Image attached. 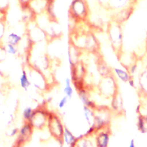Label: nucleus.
<instances>
[{
  "label": "nucleus",
  "mask_w": 147,
  "mask_h": 147,
  "mask_svg": "<svg viewBox=\"0 0 147 147\" xmlns=\"http://www.w3.org/2000/svg\"><path fill=\"white\" fill-rule=\"evenodd\" d=\"M109 40L113 50L119 56L122 53L123 45V34L121 25L110 20L107 25Z\"/></svg>",
  "instance_id": "obj_1"
},
{
  "label": "nucleus",
  "mask_w": 147,
  "mask_h": 147,
  "mask_svg": "<svg viewBox=\"0 0 147 147\" xmlns=\"http://www.w3.org/2000/svg\"><path fill=\"white\" fill-rule=\"evenodd\" d=\"M69 16L74 22L86 21L90 16V8L87 0H72L69 8Z\"/></svg>",
  "instance_id": "obj_2"
},
{
  "label": "nucleus",
  "mask_w": 147,
  "mask_h": 147,
  "mask_svg": "<svg viewBox=\"0 0 147 147\" xmlns=\"http://www.w3.org/2000/svg\"><path fill=\"white\" fill-rule=\"evenodd\" d=\"M98 91L101 96L107 99L111 98L118 92L116 77L113 74L101 77L98 85Z\"/></svg>",
  "instance_id": "obj_3"
},
{
  "label": "nucleus",
  "mask_w": 147,
  "mask_h": 147,
  "mask_svg": "<svg viewBox=\"0 0 147 147\" xmlns=\"http://www.w3.org/2000/svg\"><path fill=\"white\" fill-rule=\"evenodd\" d=\"M112 111L110 108L106 106H97L94 109V126L96 131L98 129L109 126Z\"/></svg>",
  "instance_id": "obj_4"
},
{
  "label": "nucleus",
  "mask_w": 147,
  "mask_h": 147,
  "mask_svg": "<svg viewBox=\"0 0 147 147\" xmlns=\"http://www.w3.org/2000/svg\"><path fill=\"white\" fill-rule=\"evenodd\" d=\"M47 126L51 135L60 143L63 144L62 137L64 126L57 114L49 113Z\"/></svg>",
  "instance_id": "obj_5"
},
{
  "label": "nucleus",
  "mask_w": 147,
  "mask_h": 147,
  "mask_svg": "<svg viewBox=\"0 0 147 147\" xmlns=\"http://www.w3.org/2000/svg\"><path fill=\"white\" fill-rule=\"evenodd\" d=\"M48 114V112L42 109L34 110L29 123L33 128L42 129L44 126L47 125Z\"/></svg>",
  "instance_id": "obj_6"
},
{
  "label": "nucleus",
  "mask_w": 147,
  "mask_h": 147,
  "mask_svg": "<svg viewBox=\"0 0 147 147\" xmlns=\"http://www.w3.org/2000/svg\"><path fill=\"white\" fill-rule=\"evenodd\" d=\"M30 82L31 84L39 90L45 89L48 83L46 77L41 72V71L34 67L31 68V71L29 72Z\"/></svg>",
  "instance_id": "obj_7"
},
{
  "label": "nucleus",
  "mask_w": 147,
  "mask_h": 147,
  "mask_svg": "<svg viewBox=\"0 0 147 147\" xmlns=\"http://www.w3.org/2000/svg\"><path fill=\"white\" fill-rule=\"evenodd\" d=\"M110 133L109 126L97 130L94 134L96 146L107 147L110 142Z\"/></svg>",
  "instance_id": "obj_8"
},
{
  "label": "nucleus",
  "mask_w": 147,
  "mask_h": 147,
  "mask_svg": "<svg viewBox=\"0 0 147 147\" xmlns=\"http://www.w3.org/2000/svg\"><path fill=\"white\" fill-rule=\"evenodd\" d=\"M134 10V6L133 5H130L113 14L111 16V20L121 25L130 18L133 14Z\"/></svg>",
  "instance_id": "obj_9"
},
{
  "label": "nucleus",
  "mask_w": 147,
  "mask_h": 147,
  "mask_svg": "<svg viewBox=\"0 0 147 147\" xmlns=\"http://www.w3.org/2000/svg\"><path fill=\"white\" fill-rule=\"evenodd\" d=\"M71 79L72 82L84 80L86 69L84 64L80 61L71 66Z\"/></svg>",
  "instance_id": "obj_10"
},
{
  "label": "nucleus",
  "mask_w": 147,
  "mask_h": 147,
  "mask_svg": "<svg viewBox=\"0 0 147 147\" xmlns=\"http://www.w3.org/2000/svg\"><path fill=\"white\" fill-rule=\"evenodd\" d=\"M33 126L29 122H25V123L19 129L18 133V143L26 142L31 137L33 132Z\"/></svg>",
  "instance_id": "obj_11"
},
{
  "label": "nucleus",
  "mask_w": 147,
  "mask_h": 147,
  "mask_svg": "<svg viewBox=\"0 0 147 147\" xmlns=\"http://www.w3.org/2000/svg\"><path fill=\"white\" fill-rule=\"evenodd\" d=\"M29 36L32 42H41L47 37L45 31L37 25V23L29 31Z\"/></svg>",
  "instance_id": "obj_12"
},
{
  "label": "nucleus",
  "mask_w": 147,
  "mask_h": 147,
  "mask_svg": "<svg viewBox=\"0 0 147 147\" xmlns=\"http://www.w3.org/2000/svg\"><path fill=\"white\" fill-rule=\"evenodd\" d=\"M110 103V109L113 113L121 114L123 111V100L121 95L119 92L115 94L111 98Z\"/></svg>",
  "instance_id": "obj_13"
},
{
  "label": "nucleus",
  "mask_w": 147,
  "mask_h": 147,
  "mask_svg": "<svg viewBox=\"0 0 147 147\" xmlns=\"http://www.w3.org/2000/svg\"><path fill=\"white\" fill-rule=\"evenodd\" d=\"M75 146L79 147H93L96 146L94 134L83 135L78 137Z\"/></svg>",
  "instance_id": "obj_14"
},
{
  "label": "nucleus",
  "mask_w": 147,
  "mask_h": 147,
  "mask_svg": "<svg viewBox=\"0 0 147 147\" xmlns=\"http://www.w3.org/2000/svg\"><path fill=\"white\" fill-rule=\"evenodd\" d=\"M77 93L83 105L87 106L92 109H94L97 106L95 103L90 99L87 88L79 90L77 91Z\"/></svg>",
  "instance_id": "obj_15"
},
{
  "label": "nucleus",
  "mask_w": 147,
  "mask_h": 147,
  "mask_svg": "<svg viewBox=\"0 0 147 147\" xmlns=\"http://www.w3.org/2000/svg\"><path fill=\"white\" fill-rule=\"evenodd\" d=\"M80 49L74 46L73 44L71 43L69 44L67 51V55L68 60L70 67L79 61V57L80 55Z\"/></svg>",
  "instance_id": "obj_16"
},
{
  "label": "nucleus",
  "mask_w": 147,
  "mask_h": 147,
  "mask_svg": "<svg viewBox=\"0 0 147 147\" xmlns=\"http://www.w3.org/2000/svg\"><path fill=\"white\" fill-rule=\"evenodd\" d=\"M77 139L78 137H75L68 127L64 126L62 137L63 144H65L71 147H75L76 144Z\"/></svg>",
  "instance_id": "obj_17"
},
{
  "label": "nucleus",
  "mask_w": 147,
  "mask_h": 147,
  "mask_svg": "<svg viewBox=\"0 0 147 147\" xmlns=\"http://www.w3.org/2000/svg\"><path fill=\"white\" fill-rule=\"evenodd\" d=\"M98 72L101 77L107 76L113 74V70L110 68L107 64L102 59L99 58L96 64Z\"/></svg>",
  "instance_id": "obj_18"
},
{
  "label": "nucleus",
  "mask_w": 147,
  "mask_h": 147,
  "mask_svg": "<svg viewBox=\"0 0 147 147\" xmlns=\"http://www.w3.org/2000/svg\"><path fill=\"white\" fill-rule=\"evenodd\" d=\"M113 73L117 79L124 83H127L131 78H132L126 68L122 69L120 68H114L113 69Z\"/></svg>",
  "instance_id": "obj_19"
},
{
  "label": "nucleus",
  "mask_w": 147,
  "mask_h": 147,
  "mask_svg": "<svg viewBox=\"0 0 147 147\" xmlns=\"http://www.w3.org/2000/svg\"><path fill=\"white\" fill-rule=\"evenodd\" d=\"M83 111L86 122L90 126H92L94 123V109L83 105Z\"/></svg>",
  "instance_id": "obj_20"
},
{
  "label": "nucleus",
  "mask_w": 147,
  "mask_h": 147,
  "mask_svg": "<svg viewBox=\"0 0 147 147\" xmlns=\"http://www.w3.org/2000/svg\"><path fill=\"white\" fill-rule=\"evenodd\" d=\"M137 128L141 133H147V115H139L137 119Z\"/></svg>",
  "instance_id": "obj_21"
},
{
  "label": "nucleus",
  "mask_w": 147,
  "mask_h": 147,
  "mask_svg": "<svg viewBox=\"0 0 147 147\" xmlns=\"http://www.w3.org/2000/svg\"><path fill=\"white\" fill-rule=\"evenodd\" d=\"M20 84L21 87L25 91H27L29 86L31 85L27 72L25 69L22 71V73L20 78Z\"/></svg>",
  "instance_id": "obj_22"
},
{
  "label": "nucleus",
  "mask_w": 147,
  "mask_h": 147,
  "mask_svg": "<svg viewBox=\"0 0 147 147\" xmlns=\"http://www.w3.org/2000/svg\"><path fill=\"white\" fill-rule=\"evenodd\" d=\"M72 80L69 78H66L65 79V86L63 88V92L68 99H71L74 94V89L72 86Z\"/></svg>",
  "instance_id": "obj_23"
},
{
  "label": "nucleus",
  "mask_w": 147,
  "mask_h": 147,
  "mask_svg": "<svg viewBox=\"0 0 147 147\" xmlns=\"http://www.w3.org/2000/svg\"><path fill=\"white\" fill-rule=\"evenodd\" d=\"M7 43L17 46L22 40V37L16 32H11L7 36Z\"/></svg>",
  "instance_id": "obj_24"
},
{
  "label": "nucleus",
  "mask_w": 147,
  "mask_h": 147,
  "mask_svg": "<svg viewBox=\"0 0 147 147\" xmlns=\"http://www.w3.org/2000/svg\"><path fill=\"white\" fill-rule=\"evenodd\" d=\"M33 112L34 110L30 107H26L22 111V117L25 122H29L33 115Z\"/></svg>",
  "instance_id": "obj_25"
},
{
  "label": "nucleus",
  "mask_w": 147,
  "mask_h": 147,
  "mask_svg": "<svg viewBox=\"0 0 147 147\" xmlns=\"http://www.w3.org/2000/svg\"><path fill=\"white\" fill-rule=\"evenodd\" d=\"M5 48L6 53H7L8 54H10V55H16L18 52L16 46L10 44H9V43L6 44Z\"/></svg>",
  "instance_id": "obj_26"
},
{
  "label": "nucleus",
  "mask_w": 147,
  "mask_h": 147,
  "mask_svg": "<svg viewBox=\"0 0 147 147\" xmlns=\"http://www.w3.org/2000/svg\"><path fill=\"white\" fill-rule=\"evenodd\" d=\"M9 6V0H0V13L5 14Z\"/></svg>",
  "instance_id": "obj_27"
},
{
  "label": "nucleus",
  "mask_w": 147,
  "mask_h": 147,
  "mask_svg": "<svg viewBox=\"0 0 147 147\" xmlns=\"http://www.w3.org/2000/svg\"><path fill=\"white\" fill-rule=\"evenodd\" d=\"M68 100V98L66 95L63 96L60 99V100H59V102H58L57 106H58L59 109H63V108L65 106L66 104L67 103Z\"/></svg>",
  "instance_id": "obj_28"
},
{
  "label": "nucleus",
  "mask_w": 147,
  "mask_h": 147,
  "mask_svg": "<svg viewBox=\"0 0 147 147\" xmlns=\"http://www.w3.org/2000/svg\"><path fill=\"white\" fill-rule=\"evenodd\" d=\"M5 25L4 21L2 19L0 18V41L3 37L5 34Z\"/></svg>",
  "instance_id": "obj_29"
},
{
  "label": "nucleus",
  "mask_w": 147,
  "mask_h": 147,
  "mask_svg": "<svg viewBox=\"0 0 147 147\" xmlns=\"http://www.w3.org/2000/svg\"><path fill=\"white\" fill-rule=\"evenodd\" d=\"M19 2V3L22 9H24L25 7H27L29 6L30 3L33 1V0H18Z\"/></svg>",
  "instance_id": "obj_30"
},
{
  "label": "nucleus",
  "mask_w": 147,
  "mask_h": 147,
  "mask_svg": "<svg viewBox=\"0 0 147 147\" xmlns=\"http://www.w3.org/2000/svg\"><path fill=\"white\" fill-rule=\"evenodd\" d=\"M18 131H19V129L18 128H14L9 133V136L10 137H13L17 134H18Z\"/></svg>",
  "instance_id": "obj_31"
},
{
  "label": "nucleus",
  "mask_w": 147,
  "mask_h": 147,
  "mask_svg": "<svg viewBox=\"0 0 147 147\" xmlns=\"http://www.w3.org/2000/svg\"><path fill=\"white\" fill-rule=\"evenodd\" d=\"M127 83L130 87L133 88L135 87V82H134V80L133 79V78H131V79L127 82Z\"/></svg>",
  "instance_id": "obj_32"
},
{
  "label": "nucleus",
  "mask_w": 147,
  "mask_h": 147,
  "mask_svg": "<svg viewBox=\"0 0 147 147\" xmlns=\"http://www.w3.org/2000/svg\"><path fill=\"white\" fill-rule=\"evenodd\" d=\"M135 140L134 138H131L130 140V142H129V147H134L135 145H136V143H135Z\"/></svg>",
  "instance_id": "obj_33"
},
{
  "label": "nucleus",
  "mask_w": 147,
  "mask_h": 147,
  "mask_svg": "<svg viewBox=\"0 0 147 147\" xmlns=\"http://www.w3.org/2000/svg\"><path fill=\"white\" fill-rule=\"evenodd\" d=\"M146 47L147 48V34H146Z\"/></svg>",
  "instance_id": "obj_34"
},
{
  "label": "nucleus",
  "mask_w": 147,
  "mask_h": 147,
  "mask_svg": "<svg viewBox=\"0 0 147 147\" xmlns=\"http://www.w3.org/2000/svg\"><path fill=\"white\" fill-rule=\"evenodd\" d=\"M137 1H138V0H133V2H136Z\"/></svg>",
  "instance_id": "obj_35"
}]
</instances>
